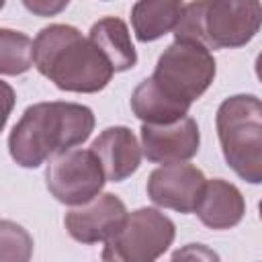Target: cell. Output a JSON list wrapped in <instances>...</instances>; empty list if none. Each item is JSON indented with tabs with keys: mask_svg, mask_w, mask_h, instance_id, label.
I'll use <instances>...</instances> for the list:
<instances>
[{
	"mask_svg": "<svg viewBox=\"0 0 262 262\" xmlns=\"http://www.w3.org/2000/svg\"><path fill=\"white\" fill-rule=\"evenodd\" d=\"M94 123V113L86 104L66 100L31 104L8 135L10 158L20 168H39L57 154L82 145Z\"/></svg>",
	"mask_w": 262,
	"mask_h": 262,
	"instance_id": "1",
	"label": "cell"
},
{
	"mask_svg": "<svg viewBox=\"0 0 262 262\" xmlns=\"http://www.w3.org/2000/svg\"><path fill=\"white\" fill-rule=\"evenodd\" d=\"M35 68L59 90L94 94L108 86L115 68L106 55L72 25H49L35 37Z\"/></svg>",
	"mask_w": 262,
	"mask_h": 262,
	"instance_id": "2",
	"label": "cell"
},
{
	"mask_svg": "<svg viewBox=\"0 0 262 262\" xmlns=\"http://www.w3.org/2000/svg\"><path fill=\"white\" fill-rule=\"evenodd\" d=\"M260 29V0H192L184 6L174 37L209 49H235L248 45Z\"/></svg>",
	"mask_w": 262,
	"mask_h": 262,
	"instance_id": "3",
	"label": "cell"
},
{
	"mask_svg": "<svg viewBox=\"0 0 262 262\" xmlns=\"http://www.w3.org/2000/svg\"><path fill=\"white\" fill-rule=\"evenodd\" d=\"M215 125L227 166L242 180L262 184V98L254 94L225 98Z\"/></svg>",
	"mask_w": 262,
	"mask_h": 262,
	"instance_id": "4",
	"label": "cell"
},
{
	"mask_svg": "<svg viewBox=\"0 0 262 262\" xmlns=\"http://www.w3.org/2000/svg\"><path fill=\"white\" fill-rule=\"evenodd\" d=\"M215 57L209 47L190 39H176L160 55L151 80L174 100L192 104L215 80Z\"/></svg>",
	"mask_w": 262,
	"mask_h": 262,
	"instance_id": "5",
	"label": "cell"
},
{
	"mask_svg": "<svg viewBox=\"0 0 262 262\" xmlns=\"http://www.w3.org/2000/svg\"><path fill=\"white\" fill-rule=\"evenodd\" d=\"M174 221L158 209L141 207L127 215L123 227L104 242L102 260L111 262H151L174 242Z\"/></svg>",
	"mask_w": 262,
	"mask_h": 262,
	"instance_id": "6",
	"label": "cell"
},
{
	"mask_svg": "<svg viewBox=\"0 0 262 262\" xmlns=\"http://www.w3.org/2000/svg\"><path fill=\"white\" fill-rule=\"evenodd\" d=\"M106 174L92 149L72 147L49 160L45 184L51 196L63 205L76 207L102 192Z\"/></svg>",
	"mask_w": 262,
	"mask_h": 262,
	"instance_id": "7",
	"label": "cell"
},
{
	"mask_svg": "<svg viewBox=\"0 0 262 262\" xmlns=\"http://www.w3.org/2000/svg\"><path fill=\"white\" fill-rule=\"evenodd\" d=\"M207 178L196 166L174 162L156 168L147 178L145 190L154 205L188 215L196 211Z\"/></svg>",
	"mask_w": 262,
	"mask_h": 262,
	"instance_id": "8",
	"label": "cell"
},
{
	"mask_svg": "<svg viewBox=\"0 0 262 262\" xmlns=\"http://www.w3.org/2000/svg\"><path fill=\"white\" fill-rule=\"evenodd\" d=\"M129 211L113 192H100L88 203L76 205L63 217L72 239L80 244H98L111 239L125 223Z\"/></svg>",
	"mask_w": 262,
	"mask_h": 262,
	"instance_id": "9",
	"label": "cell"
},
{
	"mask_svg": "<svg viewBox=\"0 0 262 262\" xmlns=\"http://www.w3.org/2000/svg\"><path fill=\"white\" fill-rule=\"evenodd\" d=\"M201 145L199 125L192 117H182L174 123H143L141 125V149L154 164L186 162L196 156Z\"/></svg>",
	"mask_w": 262,
	"mask_h": 262,
	"instance_id": "10",
	"label": "cell"
},
{
	"mask_svg": "<svg viewBox=\"0 0 262 262\" xmlns=\"http://www.w3.org/2000/svg\"><path fill=\"white\" fill-rule=\"evenodd\" d=\"M90 149L98 156L108 182H123L135 174L143 154L135 133L123 125L106 127L100 131Z\"/></svg>",
	"mask_w": 262,
	"mask_h": 262,
	"instance_id": "11",
	"label": "cell"
},
{
	"mask_svg": "<svg viewBox=\"0 0 262 262\" xmlns=\"http://www.w3.org/2000/svg\"><path fill=\"white\" fill-rule=\"evenodd\" d=\"M194 213L209 229H231L244 219L246 201L235 184L223 178H211Z\"/></svg>",
	"mask_w": 262,
	"mask_h": 262,
	"instance_id": "12",
	"label": "cell"
},
{
	"mask_svg": "<svg viewBox=\"0 0 262 262\" xmlns=\"http://www.w3.org/2000/svg\"><path fill=\"white\" fill-rule=\"evenodd\" d=\"M184 10L182 0H137L131 8L133 33L141 43H151L174 31Z\"/></svg>",
	"mask_w": 262,
	"mask_h": 262,
	"instance_id": "13",
	"label": "cell"
},
{
	"mask_svg": "<svg viewBox=\"0 0 262 262\" xmlns=\"http://www.w3.org/2000/svg\"><path fill=\"white\" fill-rule=\"evenodd\" d=\"M88 37L106 55L115 72H127L137 63V51L131 41V33L125 20L117 16H104L90 27Z\"/></svg>",
	"mask_w": 262,
	"mask_h": 262,
	"instance_id": "14",
	"label": "cell"
},
{
	"mask_svg": "<svg viewBox=\"0 0 262 262\" xmlns=\"http://www.w3.org/2000/svg\"><path fill=\"white\" fill-rule=\"evenodd\" d=\"M188 108H190L188 104L168 96L151 80V76L145 78L143 82H139L131 94V111L143 123H154V125L174 123V121L186 117Z\"/></svg>",
	"mask_w": 262,
	"mask_h": 262,
	"instance_id": "15",
	"label": "cell"
},
{
	"mask_svg": "<svg viewBox=\"0 0 262 262\" xmlns=\"http://www.w3.org/2000/svg\"><path fill=\"white\" fill-rule=\"evenodd\" d=\"M35 66V41L20 31H0V72L18 76Z\"/></svg>",
	"mask_w": 262,
	"mask_h": 262,
	"instance_id": "16",
	"label": "cell"
},
{
	"mask_svg": "<svg viewBox=\"0 0 262 262\" xmlns=\"http://www.w3.org/2000/svg\"><path fill=\"white\" fill-rule=\"evenodd\" d=\"M23 4L35 16H55L68 8L70 0H23Z\"/></svg>",
	"mask_w": 262,
	"mask_h": 262,
	"instance_id": "17",
	"label": "cell"
},
{
	"mask_svg": "<svg viewBox=\"0 0 262 262\" xmlns=\"http://www.w3.org/2000/svg\"><path fill=\"white\" fill-rule=\"evenodd\" d=\"M254 70H256V76H258V80L262 82V51H260V53H258V57H256Z\"/></svg>",
	"mask_w": 262,
	"mask_h": 262,
	"instance_id": "18",
	"label": "cell"
},
{
	"mask_svg": "<svg viewBox=\"0 0 262 262\" xmlns=\"http://www.w3.org/2000/svg\"><path fill=\"white\" fill-rule=\"evenodd\" d=\"M258 213H260V219H262V201L258 203Z\"/></svg>",
	"mask_w": 262,
	"mask_h": 262,
	"instance_id": "19",
	"label": "cell"
}]
</instances>
